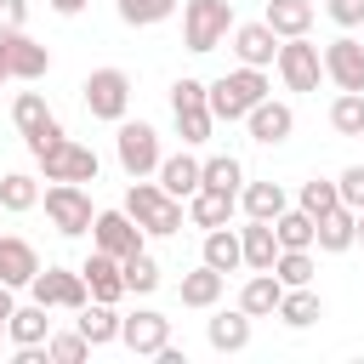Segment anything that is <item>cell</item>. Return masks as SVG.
Returning <instances> with one entry per match:
<instances>
[{
  "label": "cell",
  "mask_w": 364,
  "mask_h": 364,
  "mask_svg": "<svg viewBox=\"0 0 364 364\" xmlns=\"http://www.w3.org/2000/svg\"><path fill=\"white\" fill-rule=\"evenodd\" d=\"M273 91V80H267V68H228V74H216V80H205V102H210V119L216 125H239L262 97Z\"/></svg>",
  "instance_id": "cell-1"
},
{
  "label": "cell",
  "mask_w": 364,
  "mask_h": 364,
  "mask_svg": "<svg viewBox=\"0 0 364 364\" xmlns=\"http://www.w3.org/2000/svg\"><path fill=\"white\" fill-rule=\"evenodd\" d=\"M125 216L148 233V239H171V233H182V222H188V210H182V199H171L159 182H148V176H131V188H125Z\"/></svg>",
  "instance_id": "cell-2"
},
{
  "label": "cell",
  "mask_w": 364,
  "mask_h": 364,
  "mask_svg": "<svg viewBox=\"0 0 364 364\" xmlns=\"http://www.w3.org/2000/svg\"><path fill=\"white\" fill-rule=\"evenodd\" d=\"M233 0H182V46L193 57L216 51L228 34H233Z\"/></svg>",
  "instance_id": "cell-3"
},
{
  "label": "cell",
  "mask_w": 364,
  "mask_h": 364,
  "mask_svg": "<svg viewBox=\"0 0 364 364\" xmlns=\"http://www.w3.org/2000/svg\"><path fill=\"white\" fill-rule=\"evenodd\" d=\"M80 102H85V114L91 119H102V125H119L125 114H131V74L125 68H91L85 74V85H80Z\"/></svg>",
  "instance_id": "cell-4"
},
{
  "label": "cell",
  "mask_w": 364,
  "mask_h": 364,
  "mask_svg": "<svg viewBox=\"0 0 364 364\" xmlns=\"http://www.w3.org/2000/svg\"><path fill=\"white\" fill-rule=\"evenodd\" d=\"M171 119H176V136H182V148H199V142H210L216 119H210V102H205V80H193V74L171 80Z\"/></svg>",
  "instance_id": "cell-5"
},
{
  "label": "cell",
  "mask_w": 364,
  "mask_h": 364,
  "mask_svg": "<svg viewBox=\"0 0 364 364\" xmlns=\"http://www.w3.org/2000/svg\"><path fill=\"white\" fill-rule=\"evenodd\" d=\"M11 125H17V136L28 142V154H34V159L68 136V131H63V119L46 108V97H40V91H17V102H11Z\"/></svg>",
  "instance_id": "cell-6"
},
{
  "label": "cell",
  "mask_w": 364,
  "mask_h": 364,
  "mask_svg": "<svg viewBox=\"0 0 364 364\" xmlns=\"http://www.w3.org/2000/svg\"><path fill=\"white\" fill-rule=\"evenodd\" d=\"M273 74L284 80V91H318L324 57H318V46H313L307 34H290V40H279V51H273Z\"/></svg>",
  "instance_id": "cell-7"
},
{
  "label": "cell",
  "mask_w": 364,
  "mask_h": 364,
  "mask_svg": "<svg viewBox=\"0 0 364 364\" xmlns=\"http://www.w3.org/2000/svg\"><path fill=\"white\" fill-rule=\"evenodd\" d=\"M114 159L125 176H154L165 148H159V131L148 119H119V136H114Z\"/></svg>",
  "instance_id": "cell-8"
},
{
  "label": "cell",
  "mask_w": 364,
  "mask_h": 364,
  "mask_svg": "<svg viewBox=\"0 0 364 364\" xmlns=\"http://www.w3.org/2000/svg\"><path fill=\"white\" fill-rule=\"evenodd\" d=\"M40 205H46V216H51V228L63 233V239H80V233H91V193H85V182H51L46 193H40Z\"/></svg>",
  "instance_id": "cell-9"
},
{
  "label": "cell",
  "mask_w": 364,
  "mask_h": 364,
  "mask_svg": "<svg viewBox=\"0 0 364 364\" xmlns=\"http://www.w3.org/2000/svg\"><path fill=\"white\" fill-rule=\"evenodd\" d=\"M46 74H51V51H46L28 28H6V34H0V80L34 85V80H46Z\"/></svg>",
  "instance_id": "cell-10"
},
{
  "label": "cell",
  "mask_w": 364,
  "mask_h": 364,
  "mask_svg": "<svg viewBox=\"0 0 364 364\" xmlns=\"http://www.w3.org/2000/svg\"><path fill=\"white\" fill-rule=\"evenodd\" d=\"M28 296H34L40 307H57V313H80V307L91 301L80 267H40V273L28 279Z\"/></svg>",
  "instance_id": "cell-11"
},
{
  "label": "cell",
  "mask_w": 364,
  "mask_h": 364,
  "mask_svg": "<svg viewBox=\"0 0 364 364\" xmlns=\"http://www.w3.org/2000/svg\"><path fill=\"white\" fill-rule=\"evenodd\" d=\"M34 165L46 171V182H97V171H102L97 148H85V142H74V136H63L57 148H46Z\"/></svg>",
  "instance_id": "cell-12"
},
{
  "label": "cell",
  "mask_w": 364,
  "mask_h": 364,
  "mask_svg": "<svg viewBox=\"0 0 364 364\" xmlns=\"http://www.w3.org/2000/svg\"><path fill=\"white\" fill-rule=\"evenodd\" d=\"M318 57H324V80L336 91H364V40H353V28H341Z\"/></svg>",
  "instance_id": "cell-13"
},
{
  "label": "cell",
  "mask_w": 364,
  "mask_h": 364,
  "mask_svg": "<svg viewBox=\"0 0 364 364\" xmlns=\"http://www.w3.org/2000/svg\"><path fill=\"white\" fill-rule=\"evenodd\" d=\"M91 245L125 262L131 250H142V245H148V233L125 216V205H114V210H97V216H91Z\"/></svg>",
  "instance_id": "cell-14"
},
{
  "label": "cell",
  "mask_w": 364,
  "mask_h": 364,
  "mask_svg": "<svg viewBox=\"0 0 364 364\" xmlns=\"http://www.w3.org/2000/svg\"><path fill=\"white\" fill-rule=\"evenodd\" d=\"M165 341H171V318H165L159 307H136V313H119V347H131L136 358H154Z\"/></svg>",
  "instance_id": "cell-15"
},
{
  "label": "cell",
  "mask_w": 364,
  "mask_h": 364,
  "mask_svg": "<svg viewBox=\"0 0 364 364\" xmlns=\"http://www.w3.org/2000/svg\"><path fill=\"white\" fill-rule=\"evenodd\" d=\"M245 131H250V142H262V148H279V142H290V131H296V108L290 102H279L273 91L245 114Z\"/></svg>",
  "instance_id": "cell-16"
},
{
  "label": "cell",
  "mask_w": 364,
  "mask_h": 364,
  "mask_svg": "<svg viewBox=\"0 0 364 364\" xmlns=\"http://www.w3.org/2000/svg\"><path fill=\"white\" fill-rule=\"evenodd\" d=\"M80 279H85V290H91V301H125V273H119V256H108V250H97L91 245V256L80 262Z\"/></svg>",
  "instance_id": "cell-17"
},
{
  "label": "cell",
  "mask_w": 364,
  "mask_h": 364,
  "mask_svg": "<svg viewBox=\"0 0 364 364\" xmlns=\"http://www.w3.org/2000/svg\"><path fill=\"white\" fill-rule=\"evenodd\" d=\"M182 210H188L193 228H228L233 210H239V193H222V188H205V182H199V188L182 199Z\"/></svg>",
  "instance_id": "cell-18"
},
{
  "label": "cell",
  "mask_w": 364,
  "mask_h": 364,
  "mask_svg": "<svg viewBox=\"0 0 364 364\" xmlns=\"http://www.w3.org/2000/svg\"><path fill=\"white\" fill-rule=\"evenodd\" d=\"M34 273H40V250H34L23 233H0V284L28 290Z\"/></svg>",
  "instance_id": "cell-19"
},
{
  "label": "cell",
  "mask_w": 364,
  "mask_h": 364,
  "mask_svg": "<svg viewBox=\"0 0 364 364\" xmlns=\"http://www.w3.org/2000/svg\"><path fill=\"white\" fill-rule=\"evenodd\" d=\"M233 57L245 63V68H273V51H279V34L267 28V23H233Z\"/></svg>",
  "instance_id": "cell-20"
},
{
  "label": "cell",
  "mask_w": 364,
  "mask_h": 364,
  "mask_svg": "<svg viewBox=\"0 0 364 364\" xmlns=\"http://www.w3.org/2000/svg\"><path fill=\"white\" fill-rule=\"evenodd\" d=\"M358 210H347V205H336V210H324L318 222H313V250H324V256H341V250H353L358 245Z\"/></svg>",
  "instance_id": "cell-21"
},
{
  "label": "cell",
  "mask_w": 364,
  "mask_h": 364,
  "mask_svg": "<svg viewBox=\"0 0 364 364\" xmlns=\"http://www.w3.org/2000/svg\"><path fill=\"white\" fill-rule=\"evenodd\" d=\"M250 313L245 307H228V313H210L205 318V341H210V353H245L250 347Z\"/></svg>",
  "instance_id": "cell-22"
},
{
  "label": "cell",
  "mask_w": 364,
  "mask_h": 364,
  "mask_svg": "<svg viewBox=\"0 0 364 364\" xmlns=\"http://www.w3.org/2000/svg\"><path fill=\"white\" fill-rule=\"evenodd\" d=\"M239 256H245V267H250V273L273 267V256H279V233H273V222L245 216V228H239Z\"/></svg>",
  "instance_id": "cell-23"
},
{
  "label": "cell",
  "mask_w": 364,
  "mask_h": 364,
  "mask_svg": "<svg viewBox=\"0 0 364 364\" xmlns=\"http://www.w3.org/2000/svg\"><path fill=\"white\" fill-rule=\"evenodd\" d=\"M222 290H228V273H216V267H193V273H182V284H176V296H182V307H199V313H210L216 301H222Z\"/></svg>",
  "instance_id": "cell-24"
},
{
  "label": "cell",
  "mask_w": 364,
  "mask_h": 364,
  "mask_svg": "<svg viewBox=\"0 0 364 364\" xmlns=\"http://www.w3.org/2000/svg\"><path fill=\"white\" fill-rule=\"evenodd\" d=\"M279 296H284V284L273 279V267H262V273H250V279L239 284V301H233V307H245L250 318H273V313H279Z\"/></svg>",
  "instance_id": "cell-25"
},
{
  "label": "cell",
  "mask_w": 364,
  "mask_h": 364,
  "mask_svg": "<svg viewBox=\"0 0 364 364\" xmlns=\"http://www.w3.org/2000/svg\"><path fill=\"white\" fill-rule=\"evenodd\" d=\"M74 330L91 341V353H97V347H114V341H119V307H114V301H85L80 318H74Z\"/></svg>",
  "instance_id": "cell-26"
},
{
  "label": "cell",
  "mask_w": 364,
  "mask_h": 364,
  "mask_svg": "<svg viewBox=\"0 0 364 364\" xmlns=\"http://www.w3.org/2000/svg\"><path fill=\"white\" fill-rule=\"evenodd\" d=\"M273 318H284L290 330H307V324H318L324 318V301H318V290L313 284H290L284 296H279V313Z\"/></svg>",
  "instance_id": "cell-27"
},
{
  "label": "cell",
  "mask_w": 364,
  "mask_h": 364,
  "mask_svg": "<svg viewBox=\"0 0 364 364\" xmlns=\"http://www.w3.org/2000/svg\"><path fill=\"white\" fill-rule=\"evenodd\" d=\"M51 307H40V301H28V307H11V318H6V341L11 347H40L46 336H51V318H46Z\"/></svg>",
  "instance_id": "cell-28"
},
{
  "label": "cell",
  "mask_w": 364,
  "mask_h": 364,
  "mask_svg": "<svg viewBox=\"0 0 364 364\" xmlns=\"http://www.w3.org/2000/svg\"><path fill=\"white\" fill-rule=\"evenodd\" d=\"M154 176H159V188H165L171 199H188V193L199 188V159H193L188 148H182V154H165Z\"/></svg>",
  "instance_id": "cell-29"
},
{
  "label": "cell",
  "mask_w": 364,
  "mask_h": 364,
  "mask_svg": "<svg viewBox=\"0 0 364 364\" xmlns=\"http://www.w3.org/2000/svg\"><path fill=\"white\" fill-rule=\"evenodd\" d=\"M199 262L216 267V273H239V267H245V256H239V228H205Z\"/></svg>",
  "instance_id": "cell-30"
},
{
  "label": "cell",
  "mask_w": 364,
  "mask_h": 364,
  "mask_svg": "<svg viewBox=\"0 0 364 364\" xmlns=\"http://www.w3.org/2000/svg\"><path fill=\"white\" fill-rule=\"evenodd\" d=\"M262 23H267L279 40H290V34H307V28H313V0H267Z\"/></svg>",
  "instance_id": "cell-31"
},
{
  "label": "cell",
  "mask_w": 364,
  "mask_h": 364,
  "mask_svg": "<svg viewBox=\"0 0 364 364\" xmlns=\"http://www.w3.org/2000/svg\"><path fill=\"white\" fill-rule=\"evenodd\" d=\"M284 205H290V193H284L279 182H245V188H239V210L256 216V222H273Z\"/></svg>",
  "instance_id": "cell-32"
},
{
  "label": "cell",
  "mask_w": 364,
  "mask_h": 364,
  "mask_svg": "<svg viewBox=\"0 0 364 364\" xmlns=\"http://www.w3.org/2000/svg\"><path fill=\"white\" fill-rule=\"evenodd\" d=\"M119 273H125V296H154V290H159V279H165L148 245H142V250H131V256L119 262Z\"/></svg>",
  "instance_id": "cell-33"
},
{
  "label": "cell",
  "mask_w": 364,
  "mask_h": 364,
  "mask_svg": "<svg viewBox=\"0 0 364 364\" xmlns=\"http://www.w3.org/2000/svg\"><path fill=\"white\" fill-rule=\"evenodd\" d=\"M40 205V182L28 176V171H6L0 176V210L6 216H23V210H34Z\"/></svg>",
  "instance_id": "cell-34"
},
{
  "label": "cell",
  "mask_w": 364,
  "mask_h": 364,
  "mask_svg": "<svg viewBox=\"0 0 364 364\" xmlns=\"http://www.w3.org/2000/svg\"><path fill=\"white\" fill-rule=\"evenodd\" d=\"M273 233H279V250H313V216L301 205H284L273 216Z\"/></svg>",
  "instance_id": "cell-35"
},
{
  "label": "cell",
  "mask_w": 364,
  "mask_h": 364,
  "mask_svg": "<svg viewBox=\"0 0 364 364\" xmlns=\"http://www.w3.org/2000/svg\"><path fill=\"white\" fill-rule=\"evenodd\" d=\"M176 6H182V0H114V11H119L125 28H154V23L176 17Z\"/></svg>",
  "instance_id": "cell-36"
},
{
  "label": "cell",
  "mask_w": 364,
  "mask_h": 364,
  "mask_svg": "<svg viewBox=\"0 0 364 364\" xmlns=\"http://www.w3.org/2000/svg\"><path fill=\"white\" fill-rule=\"evenodd\" d=\"M199 182L205 188H222V193H239L245 188V165L233 154H210V159H199Z\"/></svg>",
  "instance_id": "cell-37"
},
{
  "label": "cell",
  "mask_w": 364,
  "mask_h": 364,
  "mask_svg": "<svg viewBox=\"0 0 364 364\" xmlns=\"http://www.w3.org/2000/svg\"><path fill=\"white\" fill-rule=\"evenodd\" d=\"M330 131H336V136H364V91H336V102H330Z\"/></svg>",
  "instance_id": "cell-38"
},
{
  "label": "cell",
  "mask_w": 364,
  "mask_h": 364,
  "mask_svg": "<svg viewBox=\"0 0 364 364\" xmlns=\"http://www.w3.org/2000/svg\"><path fill=\"white\" fill-rule=\"evenodd\" d=\"M313 273H318V262H313V250H279L273 256V279L290 290V284H313Z\"/></svg>",
  "instance_id": "cell-39"
},
{
  "label": "cell",
  "mask_w": 364,
  "mask_h": 364,
  "mask_svg": "<svg viewBox=\"0 0 364 364\" xmlns=\"http://www.w3.org/2000/svg\"><path fill=\"white\" fill-rule=\"evenodd\" d=\"M46 358H51V364H85V358H91V341H85L80 330H63V336L51 330V336H46Z\"/></svg>",
  "instance_id": "cell-40"
},
{
  "label": "cell",
  "mask_w": 364,
  "mask_h": 364,
  "mask_svg": "<svg viewBox=\"0 0 364 364\" xmlns=\"http://www.w3.org/2000/svg\"><path fill=\"white\" fill-rule=\"evenodd\" d=\"M296 205H301V210H307V216L318 222L324 210H336V205H341V193H336V182H324V176H313V182H301V193H296Z\"/></svg>",
  "instance_id": "cell-41"
},
{
  "label": "cell",
  "mask_w": 364,
  "mask_h": 364,
  "mask_svg": "<svg viewBox=\"0 0 364 364\" xmlns=\"http://www.w3.org/2000/svg\"><path fill=\"white\" fill-rule=\"evenodd\" d=\"M336 193H341L347 210H364V165H347V171L336 176Z\"/></svg>",
  "instance_id": "cell-42"
},
{
  "label": "cell",
  "mask_w": 364,
  "mask_h": 364,
  "mask_svg": "<svg viewBox=\"0 0 364 364\" xmlns=\"http://www.w3.org/2000/svg\"><path fill=\"white\" fill-rule=\"evenodd\" d=\"M324 11H330L336 28H358L364 23V0H324Z\"/></svg>",
  "instance_id": "cell-43"
},
{
  "label": "cell",
  "mask_w": 364,
  "mask_h": 364,
  "mask_svg": "<svg viewBox=\"0 0 364 364\" xmlns=\"http://www.w3.org/2000/svg\"><path fill=\"white\" fill-rule=\"evenodd\" d=\"M23 23H28V0H0V34L23 28Z\"/></svg>",
  "instance_id": "cell-44"
},
{
  "label": "cell",
  "mask_w": 364,
  "mask_h": 364,
  "mask_svg": "<svg viewBox=\"0 0 364 364\" xmlns=\"http://www.w3.org/2000/svg\"><path fill=\"white\" fill-rule=\"evenodd\" d=\"M46 6H51V11H57V17H80V11H85V6H91V0H46Z\"/></svg>",
  "instance_id": "cell-45"
},
{
  "label": "cell",
  "mask_w": 364,
  "mask_h": 364,
  "mask_svg": "<svg viewBox=\"0 0 364 364\" xmlns=\"http://www.w3.org/2000/svg\"><path fill=\"white\" fill-rule=\"evenodd\" d=\"M353 233H358V245H364V210H358V228H353Z\"/></svg>",
  "instance_id": "cell-46"
},
{
  "label": "cell",
  "mask_w": 364,
  "mask_h": 364,
  "mask_svg": "<svg viewBox=\"0 0 364 364\" xmlns=\"http://www.w3.org/2000/svg\"><path fill=\"white\" fill-rule=\"evenodd\" d=\"M0 336H6V324H0Z\"/></svg>",
  "instance_id": "cell-47"
}]
</instances>
